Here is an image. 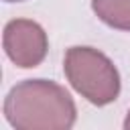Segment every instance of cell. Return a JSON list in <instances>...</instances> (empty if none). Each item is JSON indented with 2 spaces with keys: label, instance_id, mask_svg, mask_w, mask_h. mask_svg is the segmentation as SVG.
Listing matches in <instances>:
<instances>
[{
  "label": "cell",
  "instance_id": "8992f818",
  "mask_svg": "<svg viewBox=\"0 0 130 130\" xmlns=\"http://www.w3.org/2000/svg\"><path fill=\"white\" fill-rule=\"evenodd\" d=\"M4 2H22V0H4Z\"/></svg>",
  "mask_w": 130,
  "mask_h": 130
},
{
  "label": "cell",
  "instance_id": "5b68a950",
  "mask_svg": "<svg viewBox=\"0 0 130 130\" xmlns=\"http://www.w3.org/2000/svg\"><path fill=\"white\" fill-rule=\"evenodd\" d=\"M124 128H126V130H130V110H128V114H126V120H124Z\"/></svg>",
  "mask_w": 130,
  "mask_h": 130
},
{
  "label": "cell",
  "instance_id": "7a4b0ae2",
  "mask_svg": "<svg viewBox=\"0 0 130 130\" xmlns=\"http://www.w3.org/2000/svg\"><path fill=\"white\" fill-rule=\"evenodd\" d=\"M63 71L71 87L93 106H108L120 95L122 81L114 61L93 47L67 49Z\"/></svg>",
  "mask_w": 130,
  "mask_h": 130
},
{
  "label": "cell",
  "instance_id": "277c9868",
  "mask_svg": "<svg viewBox=\"0 0 130 130\" xmlns=\"http://www.w3.org/2000/svg\"><path fill=\"white\" fill-rule=\"evenodd\" d=\"M91 10L110 28L130 32V0H91Z\"/></svg>",
  "mask_w": 130,
  "mask_h": 130
},
{
  "label": "cell",
  "instance_id": "3957f363",
  "mask_svg": "<svg viewBox=\"0 0 130 130\" xmlns=\"http://www.w3.org/2000/svg\"><path fill=\"white\" fill-rule=\"evenodd\" d=\"M2 47L6 57L20 69L39 67L49 51L45 28L30 18H12L2 32Z\"/></svg>",
  "mask_w": 130,
  "mask_h": 130
},
{
  "label": "cell",
  "instance_id": "6da1fadb",
  "mask_svg": "<svg viewBox=\"0 0 130 130\" xmlns=\"http://www.w3.org/2000/svg\"><path fill=\"white\" fill-rule=\"evenodd\" d=\"M4 118L16 130H69L77 108L63 85L51 79H24L6 93Z\"/></svg>",
  "mask_w": 130,
  "mask_h": 130
}]
</instances>
